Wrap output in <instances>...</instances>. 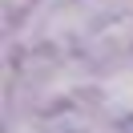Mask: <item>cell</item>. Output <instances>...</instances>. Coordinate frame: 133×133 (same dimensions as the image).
Instances as JSON below:
<instances>
[{
    "label": "cell",
    "mask_w": 133,
    "mask_h": 133,
    "mask_svg": "<svg viewBox=\"0 0 133 133\" xmlns=\"http://www.w3.org/2000/svg\"><path fill=\"white\" fill-rule=\"evenodd\" d=\"M101 101H105L109 113L133 117V69H117V73L101 85Z\"/></svg>",
    "instance_id": "cell-1"
}]
</instances>
